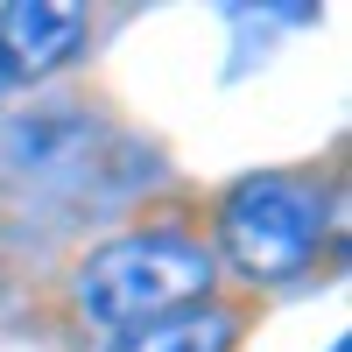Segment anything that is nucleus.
I'll return each mask as SVG.
<instances>
[{"instance_id": "obj_6", "label": "nucleus", "mask_w": 352, "mask_h": 352, "mask_svg": "<svg viewBox=\"0 0 352 352\" xmlns=\"http://www.w3.org/2000/svg\"><path fill=\"white\" fill-rule=\"evenodd\" d=\"M331 352H345V345H331Z\"/></svg>"}, {"instance_id": "obj_4", "label": "nucleus", "mask_w": 352, "mask_h": 352, "mask_svg": "<svg viewBox=\"0 0 352 352\" xmlns=\"http://www.w3.org/2000/svg\"><path fill=\"white\" fill-rule=\"evenodd\" d=\"M226 345H232L226 310H184V317H162L148 331H127L113 352H226Z\"/></svg>"}, {"instance_id": "obj_3", "label": "nucleus", "mask_w": 352, "mask_h": 352, "mask_svg": "<svg viewBox=\"0 0 352 352\" xmlns=\"http://www.w3.org/2000/svg\"><path fill=\"white\" fill-rule=\"evenodd\" d=\"M85 43V14L64 0H14L0 8V78H50Z\"/></svg>"}, {"instance_id": "obj_5", "label": "nucleus", "mask_w": 352, "mask_h": 352, "mask_svg": "<svg viewBox=\"0 0 352 352\" xmlns=\"http://www.w3.org/2000/svg\"><path fill=\"white\" fill-rule=\"evenodd\" d=\"M0 92H8V78H0Z\"/></svg>"}, {"instance_id": "obj_2", "label": "nucleus", "mask_w": 352, "mask_h": 352, "mask_svg": "<svg viewBox=\"0 0 352 352\" xmlns=\"http://www.w3.org/2000/svg\"><path fill=\"white\" fill-rule=\"evenodd\" d=\"M324 240V197L296 176H247L219 212V247L240 275L254 282H282Z\"/></svg>"}, {"instance_id": "obj_1", "label": "nucleus", "mask_w": 352, "mask_h": 352, "mask_svg": "<svg viewBox=\"0 0 352 352\" xmlns=\"http://www.w3.org/2000/svg\"><path fill=\"white\" fill-rule=\"evenodd\" d=\"M212 254L184 232H120L78 268V310L106 331H148L162 317L204 310Z\"/></svg>"}]
</instances>
